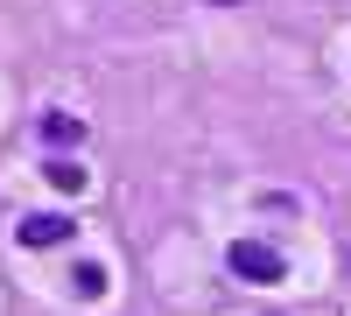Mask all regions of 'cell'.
I'll use <instances>...</instances> for the list:
<instances>
[{
    "instance_id": "cell-4",
    "label": "cell",
    "mask_w": 351,
    "mask_h": 316,
    "mask_svg": "<svg viewBox=\"0 0 351 316\" xmlns=\"http://www.w3.org/2000/svg\"><path fill=\"white\" fill-rule=\"evenodd\" d=\"M99 289H106L99 267H77V274H71V295H99Z\"/></svg>"
},
{
    "instance_id": "cell-3",
    "label": "cell",
    "mask_w": 351,
    "mask_h": 316,
    "mask_svg": "<svg viewBox=\"0 0 351 316\" xmlns=\"http://www.w3.org/2000/svg\"><path fill=\"white\" fill-rule=\"evenodd\" d=\"M43 134H49V141H56V148H71V141H77V134H84V127H77V120H71V112H49V127H43Z\"/></svg>"
},
{
    "instance_id": "cell-5",
    "label": "cell",
    "mask_w": 351,
    "mask_h": 316,
    "mask_svg": "<svg viewBox=\"0 0 351 316\" xmlns=\"http://www.w3.org/2000/svg\"><path fill=\"white\" fill-rule=\"evenodd\" d=\"M49 183H56V190H77V183H84V169H71V162H56V169H49Z\"/></svg>"
},
{
    "instance_id": "cell-2",
    "label": "cell",
    "mask_w": 351,
    "mask_h": 316,
    "mask_svg": "<svg viewBox=\"0 0 351 316\" xmlns=\"http://www.w3.org/2000/svg\"><path fill=\"white\" fill-rule=\"evenodd\" d=\"M71 225L64 218H21V246H64Z\"/></svg>"
},
{
    "instance_id": "cell-1",
    "label": "cell",
    "mask_w": 351,
    "mask_h": 316,
    "mask_svg": "<svg viewBox=\"0 0 351 316\" xmlns=\"http://www.w3.org/2000/svg\"><path fill=\"white\" fill-rule=\"evenodd\" d=\"M232 267H239L246 281H281V253H267V246L239 239V246H232Z\"/></svg>"
}]
</instances>
